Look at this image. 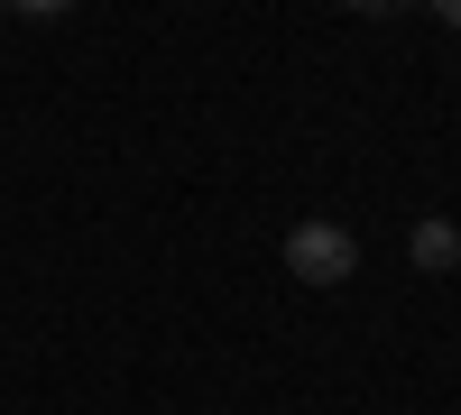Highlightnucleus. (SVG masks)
Returning a JSON list of instances; mask_svg holds the SVG:
<instances>
[{
	"label": "nucleus",
	"instance_id": "obj_1",
	"mask_svg": "<svg viewBox=\"0 0 461 415\" xmlns=\"http://www.w3.org/2000/svg\"><path fill=\"white\" fill-rule=\"evenodd\" d=\"M351 268H360V240L341 221H295L286 231V277L295 286H351Z\"/></svg>",
	"mask_w": 461,
	"mask_h": 415
},
{
	"label": "nucleus",
	"instance_id": "obj_2",
	"mask_svg": "<svg viewBox=\"0 0 461 415\" xmlns=\"http://www.w3.org/2000/svg\"><path fill=\"white\" fill-rule=\"evenodd\" d=\"M406 258H415V268H461V231H452V221H415V240H406Z\"/></svg>",
	"mask_w": 461,
	"mask_h": 415
},
{
	"label": "nucleus",
	"instance_id": "obj_4",
	"mask_svg": "<svg viewBox=\"0 0 461 415\" xmlns=\"http://www.w3.org/2000/svg\"><path fill=\"white\" fill-rule=\"evenodd\" d=\"M341 10H360V19H388V10H415V0H341Z\"/></svg>",
	"mask_w": 461,
	"mask_h": 415
},
{
	"label": "nucleus",
	"instance_id": "obj_3",
	"mask_svg": "<svg viewBox=\"0 0 461 415\" xmlns=\"http://www.w3.org/2000/svg\"><path fill=\"white\" fill-rule=\"evenodd\" d=\"M0 10H28V19H56V10H74V0H0Z\"/></svg>",
	"mask_w": 461,
	"mask_h": 415
},
{
	"label": "nucleus",
	"instance_id": "obj_5",
	"mask_svg": "<svg viewBox=\"0 0 461 415\" xmlns=\"http://www.w3.org/2000/svg\"><path fill=\"white\" fill-rule=\"evenodd\" d=\"M425 10H434V19H443V28H461V0H425Z\"/></svg>",
	"mask_w": 461,
	"mask_h": 415
}]
</instances>
